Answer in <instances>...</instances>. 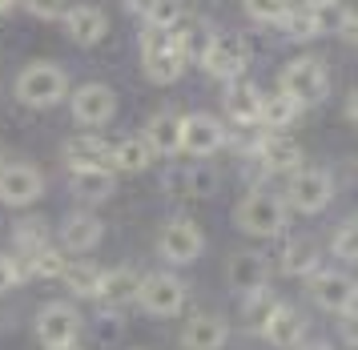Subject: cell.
Returning a JSON list of instances; mask_svg holds the SVG:
<instances>
[{"label":"cell","instance_id":"42","mask_svg":"<svg viewBox=\"0 0 358 350\" xmlns=\"http://www.w3.org/2000/svg\"><path fill=\"white\" fill-rule=\"evenodd\" d=\"M49 350H81L77 342H65V346H49Z\"/></svg>","mask_w":358,"mask_h":350},{"label":"cell","instance_id":"39","mask_svg":"<svg viewBox=\"0 0 358 350\" xmlns=\"http://www.w3.org/2000/svg\"><path fill=\"white\" fill-rule=\"evenodd\" d=\"M125 4H129L133 13H141V16H149V8H153V4H157V0H125Z\"/></svg>","mask_w":358,"mask_h":350},{"label":"cell","instance_id":"31","mask_svg":"<svg viewBox=\"0 0 358 350\" xmlns=\"http://www.w3.org/2000/svg\"><path fill=\"white\" fill-rule=\"evenodd\" d=\"M169 186H178L181 193H213V186H217V174H213V169H206V165H194V169L169 174Z\"/></svg>","mask_w":358,"mask_h":350},{"label":"cell","instance_id":"10","mask_svg":"<svg viewBox=\"0 0 358 350\" xmlns=\"http://www.w3.org/2000/svg\"><path fill=\"white\" fill-rule=\"evenodd\" d=\"M334 197V181L326 169H298L290 177V206L302 209V214H318V209L330 206Z\"/></svg>","mask_w":358,"mask_h":350},{"label":"cell","instance_id":"20","mask_svg":"<svg viewBox=\"0 0 358 350\" xmlns=\"http://www.w3.org/2000/svg\"><path fill=\"white\" fill-rule=\"evenodd\" d=\"M145 145L153 149V153H162V158H173V153L181 149V117H173V113H157V117H149Z\"/></svg>","mask_w":358,"mask_h":350},{"label":"cell","instance_id":"37","mask_svg":"<svg viewBox=\"0 0 358 350\" xmlns=\"http://www.w3.org/2000/svg\"><path fill=\"white\" fill-rule=\"evenodd\" d=\"M17 282H20V270H17V262H13L8 254H0V294H4V290H13Z\"/></svg>","mask_w":358,"mask_h":350},{"label":"cell","instance_id":"40","mask_svg":"<svg viewBox=\"0 0 358 350\" xmlns=\"http://www.w3.org/2000/svg\"><path fill=\"white\" fill-rule=\"evenodd\" d=\"M346 117H350V121L358 125V89L350 93V101H346Z\"/></svg>","mask_w":358,"mask_h":350},{"label":"cell","instance_id":"13","mask_svg":"<svg viewBox=\"0 0 358 350\" xmlns=\"http://www.w3.org/2000/svg\"><path fill=\"white\" fill-rule=\"evenodd\" d=\"M117 113V97L109 85H81L77 93H73V121H81V125H105L109 117Z\"/></svg>","mask_w":358,"mask_h":350},{"label":"cell","instance_id":"44","mask_svg":"<svg viewBox=\"0 0 358 350\" xmlns=\"http://www.w3.org/2000/svg\"><path fill=\"white\" fill-rule=\"evenodd\" d=\"M0 169H4V145H0Z\"/></svg>","mask_w":358,"mask_h":350},{"label":"cell","instance_id":"12","mask_svg":"<svg viewBox=\"0 0 358 350\" xmlns=\"http://www.w3.org/2000/svg\"><path fill=\"white\" fill-rule=\"evenodd\" d=\"M36 335H41V342H49V346L77 342V335H81V314L69 302L41 306V314H36Z\"/></svg>","mask_w":358,"mask_h":350},{"label":"cell","instance_id":"45","mask_svg":"<svg viewBox=\"0 0 358 350\" xmlns=\"http://www.w3.org/2000/svg\"><path fill=\"white\" fill-rule=\"evenodd\" d=\"M306 350H330V346H306Z\"/></svg>","mask_w":358,"mask_h":350},{"label":"cell","instance_id":"9","mask_svg":"<svg viewBox=\"0 0 358 350\" xmlns=\"http://www.w3.org/2000/svg\"><path fill=\"white\" fill-rule=\"evenodd\" d=\"M226 145V125L210 113H189L181 117V149L194 158H210Z\"/></svg>","mask_w":358,"mask_h":350},{"label":"cell","instance_id":"11","mask_svg":"<svg viewBox=\"0 0 358 350\" xmlns=\"http://www.w3.org/2000/svg\"><path fill=\"white\" fill-rule=\"evenodd\" d=\"M41 193H45V177L36 174L33 165L13 161V165L0 169V202L4 206H33Z\"/></svg>","mask_w":358,"mask_h":350},{"label":"cell","instance_id":"3","mask_svg":"<svg viewBox=\"0 0 358 350\" xmlns=\"http://www.w3.org/2000/svg\"><path fill=\"white\" fill-rule=\"evenodd\" d=\"M282 93L294 97L298 105H318L330 93V73H326L322 61L314 57H302V61H290L282 69Z\"/></svg>","mask_w":358,"mask_h":350},{"label":"cell","instance_id":"25","mask_svg":"<svg viewBox=\"0 0 358 350\" xmlns=\"http://www.w3.org/2000/svg\"><path fill=\"white\" fill-rule=\"evenodd\" d=\"M282 274H290V278H302V274H318V246L310 238H298L286 246V254H282Z\"/></svg>","mask_w":358,"mask_h":350},{"label":"cell","instance_id":"28","mask_svg":"<svg viewBox=\"0 0 358 350\" xmlns=\"http://www.w3.org/2000/svg\"><path fill=\"white\" fill-rule=\"evenodd\" d=\"M278 24H282L286 36H294V41H310V36L322 32V16L314 13V8H306V4H298V8H286V16H282Z\"/></svg>","mask_w":358,"mask_h":350},{"label":"cell","instance_id":"7","mask_svg":"<svg viewBox=\"0 0 358 350\" xmlns=\"http://www.w3.org/2000/svg\"><path fill=\"white\" fill-rule=\"evenodd\" d=\"M201 250H206V238L194 222H165L157 234V254L173 266H189Z\"/></svg>","mask_w":358,"mask_h":350},{"label":"cell","instance_id":"24","mask_svg":"<svg viewBox=\"0 0 358 350\" xmlns=\"http://www.w3.org/2000/svg\"><path fill=\"white\" fill-rule=\"evenodd\" d=\"M113 190V169H73V193L81 202H105Z\"/></svg>","mask_w":358,"mask_h":350},{"label":"cell","instance_id":"17","mask_svg":"<svg viewBox=\"0 0 358 350\" xmlns=\"http://www.w3.org/2000/svg\"><path fill=\"white\" fill-rule=\"evenodd\" d=\"M65 32L77 45H97L101 36L109 32V20H105V13L93 8V4H77V8L65 13Z\"/></svg>","mask_w":358,"mask_h":350},{"label":"cell","instance_id":"18","mask_svg":"<svg viewBox=\"0 0 358 350\" xmlns=\"http://www.w3.org/2000/svg\"><path fill=\"white\" fill-rule=\"evenodd\" d=\"M226 113L238 125H262V89L258 85H229L226 93Z\"/></svg>","mask_w":358,"mask_h":350},{"label":"cell","instance_id":"6","mask_svg":"<svg viewBox=\"0 0 358 350\" xmlns=\"http://www.w3.org/2000/svg\"><path fill=\"white\" fill-rule=\"evenodd\" d=\"M137 302L145 306V314H153V318H169L185 306V282L173 278V274H149V278H141V298Z\"/></svg>","mask_w":358,"mask_h":350},{"label":"cell","instance_id":"16","mask_svg":"<svg viewBox=\"0 0 358 350\" xmlns=\"http://www.w3.org/2000/svg\"><path fill=\"white\" fill-rule=\"evenodd\" d=\"M302 335H306V318H302L294 306H278L274 318L266 322V330H262V338H266L270 346H278V350L302 346Z\"/></svg>","mask_w":358,"mask_h":350},{"label":"cell","instance_id":"15","mask_svg":"<svg viewBox=\"0 0 358 350\" xmlns=\"http://www.w3.org/2000/svg\"><path fill=\"white\" fill-rule=\"evenodd\" d=\"M229 338V326L222 314H194V318L185 322V330H181V346L185 350H222Z\"/></svg>","mask_w":358,"mask_h":350},{"label":"cell","instance_id":"21","mask_svg":"<svg viewBox=\"0 0 358 350\" xmlns=\"http://www.w3.org/2000/svg\"><path fill=\"white\" fill-rule=\"evenodd\" d=\"M258 161H262V169H270V174H286V169L302 165V149L290 137H266L258 145Z\"/></svg>","mask_w":358,"mask_h":350},{"label":"cell","instance_id":"33","mask_svg":"<svg viewBox=\"0 0 358 350\" xmlns=\"http://www.w3.org/2000/svg\"><path fill=\"white\" fill-rule=\"evenodd\" d=\"M334 254L346 258V262H358V218H350V222L334 234Z\"/></svg>","mask_w":358,"mask_h":350},{"label":"cell","instance_id":"14","mask_svg":"<svg viewBox=\"0 0 358 350\" xmlns=\"http://www.w3.org/2000/svg\"><path fill=\"white\" fill-rule=\"evenodd\" d=\"M226 278L234 290H242V294H258L266 290V278H270V266H266V258L258 250H238V254L226 262Z\"/></svg>","mask_w":358,"mask_h":350},{"label":"cell","instance_id":"30","mask_svg":"<svg viewBox=\"0 0 358 350\" xmlns=\"http://www.w3.org/2000/svg\"><path fill=\"white\" fill-rule=\"evenodd\" d=\"M278 298L270 294V290H258V294H245V306H242V318H245V326L250 330H266V322L274 318V310H278Z\"/></svg>","mask_w":358,"mask_h":350},{"label":"cell","instance_id":"8","mask_svg":"<svg viewBox=\"0 0 358 350\" xmlns=\"http://www.w3.org/2000/svg\"><path fill=\"white\" fill-rule=\"evenodd\" d=\"M310 298L322 310H330V314H346L350 306H358V286H355V278H346V274L318 270V274H310Z\"/></svg>","mask_w":358,"mask_h":350},{"label":"cell","instance_id":"34","mask_svg":"<svg viewBox=\"0 0 358 350\" xmlns=\"http://www.w3.org/2000/svg\"><path fill=\"white\" fill-rule=\"evenodd\" d=\"M242 4L254 20H266V24H270V20L278 24V20L286 16V0H242Z\"/></svg>","mask_w":358,"mask_h":350},{"label":"cell","instance_id":"35","mask_svg":"<svg viewBox=\"0 0 358 350\" xmlns=\"http://www.w3.org/2000/svg\"><path fill=\"white\" fill-rule=\"evenodd\" d=\"M24 8L33 16H41V20H65V13H69V0H24Z\"/></svg>","mask_w":358,"mask_h":350},{"label":"cell","instance_id":"26","mask_svg":"<svg viewBox=\"0 0 358 350\" xmlns=\"http://www.w3.org/2000/svg\"><path fill=\"white\" fill-rule=\"evenodd\" d=\"M149 161H153V149L145 145V137H125L121 145H113V169L121 174H141Z\"/></svg>","mask_w":358,"mask_h":350},{"label":"cell","instance_id":"36","mask_svg":"<svg viewBox=\"0 0 358 350\" xmlns=\"http://www.w3.org/2000/svg\"><path fill=\"white\" fill-rule=\"evenodd\" d=\"M338 335H342V342L358 346V306H350V310L338 318Z\"/></svg>","mask_w":358,"mask_h":350},{"label":"cell","instance_id":"4","mask_svg":"<svg viewBox=\"0 0 358 350\" xmlns=\"http://www.w3.org/2000/svg\"><path fill=\"white\" fill-rule=\"evenodd\" d=\"M65 93H69V80L57 64H45V61L29 64L17 77V97L29 109H49V105H57Z\"/></svg>","mask_w":358,"mask_h":350},{"label":"cell","instance_id":"41","mask_svg":"<svg viewBox=\"0 0 358 350\" xmlns=\"http://www.w3.org/2000/svg\"><path fill=\"white\" fill-rule=\"evenodd\" d=\"M302 4H306V8H314V13H322V8H334L338 0H302Z\"/></svg>","mask_w":358,"mask_h":350},{"label":"cell","instance_id":"5","mask_svg":"<svg viewBox=\"0 0 358 350\" xmlns=\"http://www.w3.org/2000/svg\"><path fill=\"white\" fill-rule=\"evenodd\" d=\"M201 64L217 80H238L245 73V64H250V45H245L242 36H234V32H213Z\"/></svg>","mask_w":358,"mask_h":350},{"label":"cell","instance_id":"23","mask_svg":"<svg viewBox=\"0 0 358 350\" xmlns=\"http://www.w3.org/2000/svg\"><path fill=\"white\" fill-rule=\"evenodd\" d=\"M101 234H105V225L93 214H73L65 222V230H61V241H65V250H73V254H85V250H93L101 241Z\"/></svg>","mask_w":358,"mask_h":350},{"label":"cell","instance_id":"2","mask_svg":"<svg viewBox=\"0 0 358 350\" xmlns=\"http://www.w3.org/2000/svg\"><path fill=\"white\" fill-rule=\"evenodd\" d=\"M234 222L242 225L245 234H254V238H274L282 222H286V206H282V197L266 190H254L242 197V206L234 209Z\"/></svg>","mask_w":358,"mask_h":350},{"label":"cell","instance_id":"43","mask_svg":"<svg viewBox=\"0 0 358 350\" xmlns=\"http://www.w3.org/2000/svg\"><path fill=\"white\" fill-rule=\"evenodd\" d=\"M13 8V0H0V13H8Z\"/></svg>","mask_w":358,"mask_h":350},{"label":"cell","instance_id":"38","mask_svg":"<svg viewBox=\"0 0 358 350\" xmlns=\"http://www.w3.org/2000/svg\"><path fill=\"white\" fill-rule=\"evenodd\" d=\"M342 36H346L350 45H358V13H346V16H342Z\"/></svg>","mask_w":358,"mask_h":350},{"label":"cell","instance_id":"32","mask_svg":"<svg viewBox=\"0 0 358 350\" xmlns=\"http://www.w3.org/2000/svg\"><path fill=\"white\" fill-rule=\"evenodd\" d=\"M149 29H169L173 32V24L181 20V0H157L153 8H149Z\"/></svg>","mask_w":358,"mask_h":350},{"label":"cell","instance_id":"29","mask_svg":"<svg viewBox=\"0 0 358 350\" xmlns=\"http://www.w3.org/2000/svg\"><path fill=\"white\" fill-rule=\"evenodd\" d=\"M298 101L294 97H286L282 89L270 97H262V125H270V129H282V125H290L294 117H298Z\"/></svg>","mask_w":358,"mask_h":350},{"label":"cell","instance_id":"1","mask_svg":"<svg viewBox=\"0 0 358 350\" xmlns=\"http://www.w3.org/2000/svg\"><path fill=\"white\" fill-rule=\"evenodd\" d=\"M141 61H145V77L149 80H157V85L178 80L181 69H185V52H181L178 32L145 29V36H141Z\"/></svg>","mask_w":358,"mask_h":350},{"label":"cell","instance_id":"19","mask_svg":"<svg viewBox=\"0 0 358 350\" xmlns=\"http://www.w3.org/2000/svg\"><path fill=\"white\" fill-rule=\"evenodd\" d=\"M141 298V278L129 270V266H117V270L105 274V282H101V302L105 306H129Z\"/></svg>","mask_w":358,"mask_h":350},{"label":"cell","instance_id":"27","mask_svg":"<svg viewBox=\"0 0 358 350\" xmlns=\"http://www.w3.org/2000/svg\"><path fill=\"white\" fill-rule=\"evenodd\" d=\"M101 282H105V270H97L93 262H77L65 270V286L77 298H101Z\"/></svg>","mask_w":358,"mask_h":350},{"label":"cell","instance_id":"22","mask_svg":"<svg viewBox=\"0 0 358 350\" xmlns=\"http://www.w3.org/2000/svg\"><path fill=\"white\" fill-rule=\"evenodd\" d=\"M73 169H109L113 165V149L101 141V137H73L65 145Z\"/></svg>","mask_w":358,"mask_h":350}]
</instances>
